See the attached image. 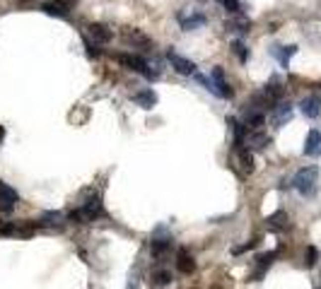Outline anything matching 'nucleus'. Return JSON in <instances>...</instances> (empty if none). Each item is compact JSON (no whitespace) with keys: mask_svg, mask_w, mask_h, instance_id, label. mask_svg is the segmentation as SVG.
Wrapping results in <instances>:
<instances>
[{"mask_svg":"<svg viewBox=\"0 0 321 289\" xmlns=\"http://www.w3.org/2000/svg\"><path fill=\"white\" fill-rule=\"evenodd\" d=\"M210 82H213V92H215L217 96H222V99H232L234 90L227 85L225 70H222L220 65H217V68H213V72H210Z\"/></svg>","mask_w":321,"mask_h":289,"instance_id":"nucleus-2","label":"nucleus"},{"mask_svg":"<svg viewBox=\"0 0 321 289\" xmlns=\"http://www.w3.org/2000/svg\"><path fill=\"white\" fill-rule=\"evenodd\" d=\"M317 181H319V166H304L295 174L292 186L302 193V195H314L317 193Z\"/></svg>","mask_w":321,"mask_h":289,"instance_id":"nucleus-1","label":"nucleus"},{"mask_svg":"<svg viewBox=\"0 0 321 289\" xmlns=\"http://www.w3.org/2000/svg\"><path fill=\"white\" fill-rule=\"evenodd\" d=\"M232 48H234V53H237V58H239L242 63H246V60H249V48H246L242 41H234V44H232Z\"/></svg>","mask_w":321,"mask_h":289,"instance_id":"nucleus-24","label":"nucleus"},{"mask_svg":"<svg viewBox=\"0 0 321 289\" xmlns=\"http://www.w3.org/2000/svg\"><path fill=\"white\" fill-rule=\"evenodd\" d=\"M41 10L46 12V15H51V17H68V2H60V0H51V2H44L41 5Z\"/></svg>","mask_w":321,"mask_h":289,"instance_id":"nucleus-10","label":"nucleus"},{"mask_svg":"<svg viewBox=\"0 0 321 289\" xmlns=\"http://www.w3.org/2000/svg\"><path fill=\"white\" fill-rule=\"evenodd\" d=\"M80 215H82L85 222H95L99 217H104V205H102V200L97 198V195L95 198H87L85 205L80 207Z\"/></svg>","mask_w":321,"mask_h":289,"instance_id":"nucleus-4","label":"nucleus"},{"mask_svg":"<svg viewBox=\"0 0 321 289\" xmlns=\"http://www.w3.org/2000/svg\"><path fill=\"white\" fill-rule=\"evenodd\" d=\"M118 63H121V65H126L128 70H135V72H140V75H145V77H157V72H152L150 68H148V63H145L140 55L121 53V55H118Z\"/></svg>","mask_w":321,"mask_h":289,"instance_id":"nucleus-3","label":"nucleus"},{"mask_svg":"<svg viewBox=\"0 0 321 289\" xmlns=\"http://www.w3.org/2000/svg\"><path fill=\"white\" fill-rule=\"evenodd\" d=\"M17 200H19L17 191L0 181V212H12L15 205H17Z\"/></svg>","mask_w":321,"mask_h":289,"instance_id":"nucleus-5","label":"nucleus"},{"mask_svg":"<svg viewBox=\"0 0 321 289\" xmlns=\"http://www.w3.org/2000/svg\"><path fill=\"white\" fill-rule=\"evenodd\" d=\"M169 246H171V241L169 239H152V243H150V251L152 255H164V253L169 251Z\"/></svg>","mask_w":321,"mask_h":289,"instance_id":"nucleus-18","label":"nucleus"},{"mask_svg":"<svg viewBox=\"0 0 321 289\" xmlns=\"http://www.w3.org/2000/svg\"><path fill=\"white\" fill-rule=\"evenodd\" d=\"M85 46H87V53H90V55H99V48H95L90 41H85Z\"/></svg>","mask_w":321,"mask_h":289,"instance_id":"nucleus-27","label":"nucleus"},{"mask_svg":"<svg viewBox=\"0 0 321 289\" xmlns=\"http://www.w3.org/2000/svg\"><path fill=\"white\" fill-rule=\"evenodd\" d=\"M273 258H275V251L264 253V255H259V258H256V272L251 275V280H254V282L264 277V272L268 270V268H270V263H273Z\"/></svg>","mask_w":321,"mask_h":289,"instance_id":"nucleus-12","label":"nucleus"},{"mask_svg":"<svg viewBox=\"0 0 321 289\" xmlns=\"http://www.w3.org/2000/svg\"><path fill=\"white\" fill-rule=\"evenodd\" d=\"M297 53V46H283V48H273V55H278V60H280V65L287 68L290 65V58Z\"/></svg>","mask_w":321,"mask_h":289,"instance_id":"nucleus-16","label":"nucleus"},{"mask_svg":"<svg viewBox=\"0 0 321 289\" xmlns=\"http://www.w3.org/2000/svg\"><path fill=\"white\" fill-rule=\"evenodd\" d=\"M222 5H225L227 12H232V15H237L239 10H242V5H239V0H220Z\"/></svg>","mask_w":321,"mask_h":289,"instance_id":"nucleus-26","label":"nucleus"},{"mask_svg":"<svg viewBox=\"0 0 321 289\" xmlns=\"http://www.w3.org/2000/svg\"><path fill=\"white\" fill-rule=\"evenodd\" d=\"M287 224H290V219H287V215H285L283 210H278L275 215L268 217V227H270V229H275V232H283V229H287Z\"/></svg>","mask_w":321,"mask_h":289,"instance_id":"nucleus-15","label":"nucleus"},{"mask_svg":"<svg viewBox=\"0 0 321 289\" xmlns=\"http://www.w3.org/2000/svg\"><path fill=\"white\" fill-rule=\"evenodd\" d=\"M203 24H206V17H203V15H193V17H189V19H181V27H184L186 32L196 29V27H203Z\"/></svg>","mask_w":321,"mask_h":289,"instance_id":"nucleus-20","label":"nucleus"},{"mask_svg":"<svg viewBox=\"0 0 321 289\" xmlns=\"http://www.w3.org/2000/svg\"><path fill=\"white\" fill-rule=\"evenodd\" d=\"M176 270L181 275H191L196 270V260H193V255L186 248H179V253H176Z\"/></svg>","mask_w":321,"mask_h":289,"instance_id":"nucleus-8","label":"nucleus"},{"mask_svg":"<svg viewBox=\"0 0 321 289\" xmlns=\"http://www.w3.org/2000/svg\"><path fill=\"white\" fill-rule=\"evenodd\" d=\"M300 108H302V113L307 118H317L321 113V99L319 96H307V99H302Z\"/></svg>","mask_w":321,"mask_h":289,"instance_id":"nucleus-11","label":"nucleus"},{"mask_svg":"<svg viewBox=\"0 0 321 289\" xmlns=\"http://www.w3.org/2000/svg\"><path fill=\"white\" fill-rule=\"evenodd\" d=\"M264 113H249V116H246V123L244 126L246 128H251V130H259V128L264 126Z\"/></svg>","mask_w":321,"mask_h":289,"instance_id":"nucleus-21","label":"nucleus"},{"mask_svg":"<svg viewBox=\"0 0 321 289\" xmlns=\"http://www.w3.org/2000/svg\"><path fill=\"white\" fill-rule=\"evenodd\" d=\"M304 154H307V157H317V154H321V133L317 130V128H312V130L307 133Z\"/></svg>","mask_w":321,"mask_h":289,"instance_id":"nucleus-7","label":"nucleus"},{"mask_svg":"<svg viewBox=\"0 0 321 289\" xmlns=\"http://www.w3.org/2000/svg\"><path fill=\"white\" fill-rule=\"evenodd\" d=\"M237 159H239V176H249L254 171V154L246 147H242L237 149Z\"/></svg>","mask_w":321,"mask_h":289,"instance_id":"nucleus-9","label":"nucleus"},{"mask_svg":"<svg viewBox=\"0 0 321 289\" xmlns=\"http://www.w3.org/2000/svg\"><path fill=\"white\" fill-rule=\"evenodd\" d=\"M290 116H292V106L290 104H280V106H275V126L280 128L285 121H290Z\"/></svg>","mask_w":321,"mask_h":289,"instance_id":"nucleus-17","label":"nucleus"},{"mask_svg":"<svg viewBox=\"0 0 321 289\" xmlns=\"http://www.w3.org/2000/svg\"><path fill=\"white\" fill-rule=\"evenodd\" d=\"M133 99H135V104H138V106H143V108H152L155 104H157V94H155L152 90L138 92V94H135Z\"/></svg>","mask_w":321,"mask_h":289,"instance_id":"nucleus-14","label":"nucleus"},{"mask_svg":"<svg viewBox=\"0 0 321 289\" xmlns=\"http://www.w3.org/2000/svg\"><path fill=\"white\" fill-rule=\"evenodd\" d=\"M2 138H5V128L0 126V143H2Z\"/></svg>","mask_w":321,"mask_h":289,"instance_id":"nucleus-28","label":"nucleus"},{"mask_svg":"<svg viewBox=\"0 0 321 289\" xmlns=\"http://www.w3.org/2000/svg\"><path fill=\"white\" fill-rule=\"evenodd\" d=\"M227 29H232V32H249L251 29V22L249 19H237V22H227Z\"/></svg>","mask_w":321,"mask_h":289,"instance_id":"nucleus-23","label":"nucleus"},{"mask_svg":"<svg viewBox=\"0 0 321 289\" xmlns=\"http://www.w3.org/2000/svg\"><path fill=\"white\" fill-rule=\"evenodd\" d=\"M152 282L157 285V287H167L171 282V275L167 270H157L155 275H152Z\"/></svg>","mask_w":321,"mask_h":289,"instance_id":"nucleus-22","label":"nucleus"},{"mask_svg":"<svg viewBox=\"0 0 321 289\" xmlns=\"http://www.w3.org/2000/svg\"><path fill=\"white\" fill-rule=\"evenodd\" d=\"M167 58H169L171 68L179 72V75H193V72H196V65L191 63L189 58H184V55L174 53V51H169V53H167Z\"/></svg>","mask_w":321,"mask_h":289,"instance_id":"nucleus-6","label":"nucleus"},{"mask_svg":"<svg viewBox=\"0 0 321 289\" xmlns=\"http://www.w3.org/2000/svg\"><path fill=\"white\" fill-rule=\"evenodd\" d=\"M87 29H90V36H92L95 41H99V44H109V41H111V36H113L111 29H107L104 24H97V22H92Z\"/></svg>","mask_w":321,"mask_h":289,"instance_id":"nucleus-13","label":"nucleus"},{"mask_svg":"<svg viewBox=\"0 0 321 289\" xmlns=\"http://www.w3.org/2000/svg\"><path fill=\"white\" fill-rule=\"evenodd\" d=\"M246 144H249V147L261 149V147H266V144H268V138H266L264 133H251V135L246 138Z\"/></svg>","mask_w":321,"mask_h":289,"instance_id":"nucleus-19","label":"nucleus"},{"mask_svg":"<svg viewBox=\"0 0 321 289\" xmlns=\"http://www.w3.org/2000/svg\"><path fill=\"white\" fill-rule=\"evenodd\" d=\"M317 260H319V251H317L314 246H309V248H307V260H304V263H307V268H314V265H317Z\"/></svg>","mask_w":321,"mask_h":289,"instance_id":"nucleus-25","label":"nucleus"}]
</instances>
